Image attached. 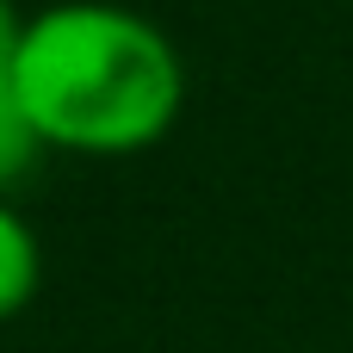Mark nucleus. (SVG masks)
Returning <instances> with one entry per match:
<instances>
[{
    "mask_svg": "<svg viewBox=\"0 0 353 353\" xmlns=\"http://www.w3.org/2000/svg\"><path fill=\"white\" fill-rule=\"evenodd\" d=\"M12 93L43 149L137 155L186 105V68L161 25L112 0H62L25 19Z\"/></svg>",
    "mask_w": 353,
    "mask_h": 353,
    "instance_id": "nucleus-1",
    "label": "nucleus"
},
{
    "mask_svg": "<svg viewBox=\"0 0 353 353\" xmlns=\"http://www.w3.org/2000/svg\"><path fill=\"white\" fill-rule=\"evenodd\" d=\"M37 279H43V254H37V236L31 223L0 205V323L19 316L31 298H37Z\"/></svg>",
    "mask_w": 353,
    "mask_h": 353,
    "instance_id": "nucleus-2",
    "label": "nucleus"
},
{
    "mask_svg": "<svg viewBox=\"0 0 353 353\" xmlns=\"http://www.w3.org/2000/svg\"><path fill=\"white\" fill-rule=\"evenodd\" d=\"M37 155H43V137H37V124L25 118L19 93H12V87H0V192H6L12 180H25Z\"/></svg>",
    "mask_w": 353,
    "mask_h": 353,
    "instance_id": "nucleus-3",
    "label": "nucleus"
},
{
    "mask_svg": "<svg viewBox=\"0 0 353 353\" xmlns=\"http://www.w3.org/2000/svg\"><path fill=\"white\" fill-rule=\"evenodd\" d=\"M19 37H25V19L12 12V0H0V87H12V62H19Z\"/></svg>",
    "mask_w": 353,
    "mask_h": 353,
    "instance_id": "nucleus-4",
    "label": "nucleus"
}]
</instances>
